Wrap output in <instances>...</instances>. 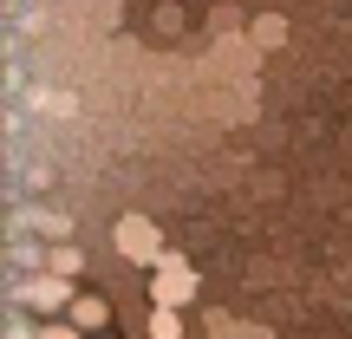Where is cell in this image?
Here are the masks:
<instances>
[{"instance_id": "cell-1", "label": "cell", "mask_w": 352, "mask_h": 339, "mask_svg": "<svg viewBox=\"0 0 352 339\" xmlns=\"http://www.w3.org/2000/svg\"><path fill=\"white\" fill-rule=\"evenodd\" d=\"M196 294H202V281H196V267H189L183 254H164V261L151 267V307H176V314H183Z\"/></svg>"}, {"instance_id": "cell-2", "label": "cell", "mask_w": 352, "mask_h": 339, "mask_svg": "<svg viewBox=\"0 0 352 339\" xmlns=\"http://www.w3.org/2000/svg\"><path fill=\"white\" fill-rule=\"evenodd\" d=\"M111 241H118V254H124V261H138V267H157V261L170 254V248H164V228H157L144 209H131L124 222H118Z\"/></svg>"}, {"instance_id": "cell-3", "label": "cell", "mask_w": 352, "mask_h": 339, "mask_svg": "<svg viewBox=\"0 0 352 339\" xmlns=\"http://www.w3.org/2000/svg\"><path fill=\"white\" fill-rule=\"evenodd\" d=\"M20 300L33 307V314H46V320H52V314H72L78 294H72V281H65V274H46V267H39V274L20 287Z\"/></svg>"}, {"instance_id": "cell-4", "label": "cell", "mask_w": 352, "mask_h": 339, "mask_svg": "<svg viewBox=\"0 0 352 339\" xmlns=\"http://www.w3.org/2000/svg\"><path fill=\"white\" fill-rule=\"evenodd\" d=\"M65 320H72L78 333H98V327H111V307H104L98 294H78V300H72V314H65Z\"/></svg>"}, {"instance_id": "cell-5", "label": "cell", "mask_w": 352, "mask_h": 339, "mask_svg": "<svg viewBox=\"0 0 352 339\" xmlns=\"http://www.w3.org/2000/svg\"><path fill=\"white\" fill-rule=\"evenodd\" d=\"M39 267H46V274H65V281H72L78 267H85V254H78L72 241H59V248H52V254H46V261H39Z\"/></svg>"}, {"instance_id": "cell-6", "label": "cell", "mask_w": 352, "mask_h": 339, "mask_svg": "<svg viewBox=\"0 0 352 339\" xmlns=\"http://www.w3.org/2000/svg\"><path fill=\"white\" fill-rule=\"evenodd\" d=\"M151 339H183V314L176 307H151V327H144Z\"/></svg>"}, {"instance_id": "cell-7", "label": "cell", "mask_w": 352, "mask_h": 339, "mask_svg": "<svg viewBox=\"0 0 352 339\" xmlns=\"http://www.w3.org/2000/svg\"><path fill=\"white\" fill-rule=\"evenodd\" d=\"M254 46H287V20H280V13H261V20H254Z\"/></svg>"}, {"instance_id": "cell-8", "label": "cell", "mask_w": 352, "mask_h": 339, "mask_svg": "<svg viewBox=\"0 0 352 339\" xmlns=\"http://www.w3.org/2000/svg\"><path fill=\"white\" fill-rule=\"evenodd\" d=\"M33 339H85V333H78L72 320H39V333H33Z\"/></svg>"}, {"instance_id": "cell-9", "label": "cell", "mask_w": 352, "mask_h": 339, "mask_svg": "<svg viewBox=\"0 0 352 339\" xmlns=\"http://www.w3.org/2000/svg\"><path fill=\"white\" fill-rule=\"evenodd\" d=\"M39 105H46V111H59V118H72V111H78L72 91H39Z\"/></svg>"}, {"instance_id": "cell-10", "label": "cell", "mask_w": 352, "mask_h": 339, "mask_svg": "<svg viewBox=\"0 0 352 339\" xmlns=\"http://www.w3.org/2000/svg\"><path fill=\"white\" fill-rule=\"evenodd\" d=\"M202 333H209V339H235L241 327H235V320H228V314H209V320H202Z\"/></svg>"}, {"instance_id": "cell-11", "label": "cell", "mask_w": 352, "mask_h": 339, "mask_svg": "<svg viewBox=\"0 0 352 339\" xmlns=\"http://www.w3.org/2000/svg\"><path fill=\"white\" fill-rule=\"evenodd\" d=\"M235 339H274V333H267V327H241Z\"/></svg>"}]
</instances>
